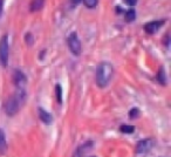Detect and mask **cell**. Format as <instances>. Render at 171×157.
Here are the masks:
<instances>
[{"label":"cell","mask_w":171,"mask_h":157,"mask_svg":"<svg viewBox=\"0 0 171 157\" xmlns=\"http://www.w3.org/2000/svg\"><path fill=\"white\" fill-rule=\"evenodd\" d=\"M113 73H114V69H113V66L108 62H102L99 65L97 69H96V85L101 88L106 87L110 79L113 77Z\"/></svg>","instance_id":"obj_1"},{"label":"cell","mask_w":171,"mask_h":157,"mask_svg":"<svg viewBox=\"0 0 171 157\" xmlns=\"http://www.w3.org/2000/svg\"><path fill=\"white\" fill-rule=\"evenodd\" d=\"M25 100V92L24 89H18L13 96H11L5 103V113L8 116H14L19 112L20 103Z\"/></svg>","instance_id":"obj_2"},{"label":"cell","mask_w":171,"mask_h":157,"mask_svg":"<svg viewBox=\"0 0 171 157\" xmlns=\"http://www.w3.org/2000/svg\"><path fill=\"white\" fill-rule=\"evenodd\" d=\"M8 62V36L4 35L0 40V65L6 67Z\"/></svg>","instance_id":"obj_3"},{"label":"cell","mask_w":171,"mask_h":157,"mask_svg":"<svg viewBox=\"0 0 171 157\" xmlns=\"http://www.w3.org/2000/svg\"><path fill=\"white\" fill-rule=\"evenodd\" d=\"M68 46H69V49H71V53L74 55H80L81 54V51H82L81 41L77 38L76 33H71V35L68 36Z\"/></svg>","instance_id":"obj_4"},{"label":"cell","mask_w":171,"mask_h":157,"mask_svg":"<svg viewBox=\"0 0 171 157\" xmlns=\"http://www.w3.org/2000/svg\"><path fill=\"white\" fill-rule=\"evenodd\" d=\"M154 147V141L151 138H145L143 141H140L136 145V153L137 154H145L151 150Z\"/></svg>","instance_id":"obj_5"},{"label":"cell","mask_w":171,"mask_h":157,"mask_svg":"<svg viewBox=\"0 0 171 157\" xmlns=\"http://www.w3.org/2000/svg\"><path fill=\"white\" fill-rule=\"evenodd\" d=\"M93 148V142L91 141H88V142L83 143L82 145H80L73 154L71 157H85Z\"/></svg>","instance_id":"obj_6"},{"label":"cell","mask_w":171,"mask_h":157,"mask_svg":"<svg viewBox=\"0 0 171 157\" xmlns=\"http://www.w3.org/2000/svg\"><path fill=\"white\" fill-rule=\"evenodd\" d=\"M13 81H14L15 86L18 87V89H24V87L27 82V79L22 71H15L13 74Z\"/></svg>","instance_id":"obj_7"},{"label":"cell","mask_w":171,"mask_h":157,"mask_svg":"<svg viewBox=\"0 0 171 157\" xmlns=\"http://www.w3.org/2000/svg\"><path fill=\"white\" fill-rule=\"evenodd\" d=\"M164 24V20H158V21H151V22H148L145 26H144V31L148 33V34H155L158 29L161 28V26Z\"/></svg>","instance_id":"obj_8"},{"label":"cell","mask_w":171,"mask_h":157,"mask_svg":"<svg viewBox=\"0 0 171 157\" xmlns=\"http://www.w3.org/2000/svg\"><path fill=\"white\" fill-rule=\"evenodd\" d=\"M39 117H40V120L42 121L43 123H46V124L52 123V115L49 114V113H47L42 108H39Z\"/></svg>","instance_id":"obj_9"},{"label":"cell","mask_w":171,"mask_h":157,"mask_svg":"<svg viewBox=\"0 0 171 157\" xmlns=\"http://www.w3.org/2000/svg\"><path fill=\"white\" fill-rule=\"evenodd\" d=\"M45 5V0H33L29 5V11L30 12H36L40 11Z\"/></svg>","instance_id":"obj_10"},{"label":"cell","mask_w":171,"mask_h":157,"mask_svg":"<svg viewBox=\"0 0 171 157\" xmlns=\"http://www.w3.org/2000/svg\"><path fill=\"white\" fill-rule=\"evenodd\" d=\"M7 150V142H6V136L2 129H0V155L5 154Z\"/></svg>","instance_id":"obj_11"},{"label":"cell","mask_w":171,"mask_h":157,"mask_svg":"<svg viewBox=\"0 0 171 157\" xmlns=\"http://www.w3.org/2000/svg\"><path fill=\"white\" fill-rule=\"evenodd\" d=\"M157 80H158V82L162 83V85H165V82H167V76H165V71H164V68H163V67H161L159 71H158Z\"/></svg>","instance_id":"obj_12"},{"label":"cell","mask_w":171,"mask_h":157,"mask_svg":"<svg viewBox=\"0 0 171 157\" xmlns=\"http://www.w3.org/2000/svg\"><path fill=\"white\" fill-rule=\"evenodd\" d=\"M135 18H136V12H135V10L130 8L129 11H127V13H126V20H127L128 22L134 21V20H135Z\"/></svg>","instance_id":"obj_13"},{"label":"cell","mask_w":171,"mask_h":157,"mask_svg":"<svg viewBox=\"0 0 171 157\" xmlns=\"http://www.w3.org/2000/svg\"><path fill=\"white\" fill-rule=\"evenodd\" d=\"M120 129H121V131L124 132V134H131V132L135 131V127H132V126H121Z\"/></svg>","instance_id":"obj_14"},{"label":"cell","mask_w":171,"mask_h":157,"mask_svg":"<svg viewBox=\"0 0 171 157\" xmlns=\"http://www.w3.org/2000/svg\"><path fill=\"white\" fill-rule=\"evenodd\" d=\"M55 90H57V100L59 103H62V88L60 85H57L55 87Z\"/></svg>","instance_id":"obj_15"},{"label":"cell","mask_w":171,"mask_h":157,"mask_svg":"<svg viewBox=\"0 0 171 157\" xmlns=\"http://www.w3.org/2000/svg\"><path fill=\"white\" fill-rule=\"evenodd\" d=\"M82 1L85 2V5L88 8H94L99 2V0H82Z\"/></svg>","instance_id":"obj_16"},{"label":"cell","mask_w":171,"mask_h":157,"mask_svg":"<svg viewBox=\"0 0 171 157\" xmlns=\"http://www.w3.org/2000/svg\"><path fill=\"white\" fill-rule=\"evenodd\" d=\"M138 115H140V110H138L137 108H132V109L130 110V113H129L130 118H136V117H138Z\"/></svg>","instance_id":"obj_17"},{"label":"cell","mask_w":171,"mask_h":157,"mask_svg":"<svg viewBox=\"0 0 171 157\" xmlns=\"http://www.w3.org/2000/svg\"><path fill=\"white\" fill-rule=\"evenodd\" d=\"M26 42L28 43L29 46H32V45H33V42H34L33 36H32V34H30V33H27V34H26Z\"/></svg>","instance_id":"obj_18"},{"label":"cell","mask_w":171,"mask_h":157,"mask_svg":"<svg viewBox=\"0 0 171 157\" xmlns=\"http://www.w3.org/2000/svg\"><path fill=\"white\" fill-rule=\"evenodd\" d=\"M123 1H124V4H127V5L130 6V7L135 6V5H136V2H137V0H123Z\"/></svg>","instance_id":"obj_19"},{"label":"cell","mask_w":171,"mask_h":157,"mask_svg":"<svg viewBox=\"0 0 171 157\" xmlns=\"http://www.w3.org/2000/svg\"><path fill=\"white\" fill-rule=\"evenodd\" d=\"M2 5H4V0H0V15L2 13Z\"/></svg>","instance_id":"obj_20"},{"label":"cell","mask_w":171,"mask_h":157,"mask_svg":"<svg viewBox=\"0 0 171 157\" xmlns=\"http://www.w3.org/2000/svg\"><path fill=\"white\" fill-rule=\"evenodd\" d=\"M81 1H82V0H71V2H73L74 5H79Z\"/></svg>","instance_id":"obj_21"},{"label":"cell","mask_w":171,"mask_h":157,"mask_svg":"<svg viewBox=\"0 0 171 157\" xmlns=\"http://www.w3.org/2000/svg\"><path fill=\"white\" fill-rule=\"evenodd\" d=\"M91 157H95V156H91Z\"/></svg>","instance_id":"obj_22"}]
</instances>
